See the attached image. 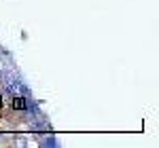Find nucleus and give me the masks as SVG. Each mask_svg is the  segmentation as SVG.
I'll return each instance as SVG.
<instances>
[{"instance_id":"f257e3e1","label":"nucleus","mask_w":159,"mask_h":148,"mask_svg":"<svg viewBox=\"0 0 159 148\" xmlns=\"http://www.w3.org/2000/svg\"><path fill=\"white\" fill-rule=\"evenodd\" d=\"M7 142H9V133H2L0 131V146H4Z\"/></svg>"}]
</instances>
